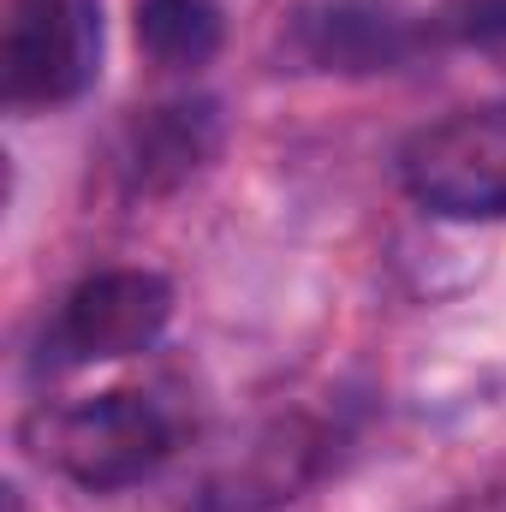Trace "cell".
Masks as SVG:
<instances>
[{
  "label": "cell",
  "instance_id": "cell-1",
  "mask_svg": "<svg viewBox=\"0 0 506 512\" xmlns=\"http://www.w3.org/2000/svg\"><path fill=\"white\" fill-rule=\"evenodd\" d=\"M102 72V0H12L0 36V96L12 108H54Z\"/></svg>",
  "mask_w": 506,
  "mask_h": 512
},
{
  "label": "cell",
  "instance_id": "cell-2",
  "mask_svg": "<svg viewBox=\"0 0 506 512\" xmlns=\"http://www.w3.org/2000/svg\"><path fill=\"white\" fill-rule=\"evenodd\" d=\"M405 185L429 215L495 221L506 215V102L459 108L405 143Z\"/></svg>",
  "mask_w": 506,
  "mask_h": 512
},
{
  "label": "cell",
  "instance_id": "cell-3",
  "mask_svg": "<svg viewBox=\"0 0 506 512\" xmlns=\"http://www.w3.org/2000/svg\"><path fill=\"white\" fill-rule=\"evenodd\" d=\"M173 447V429L155 399L143 393H96L54 417V465L78 489H131L143 483Z\"/></svg>",
  "mask_w": 506,
  "mask_h": 512
},
{
  "label": "cell",
  "instance_id": "cell-4",
  "mask_svg": "<svg viewBox=\"0 0 506 512\" xmlns=\"http://www.w3.org/2000/svg\"><path fill=\"white\" fill-rule=\"evenodd\" d=\"M173 316V286L149 268H108L96 280H84L60 322H54V352H66L72 364H108L131 358L143 346L161 340Z\"/></svg>",
  "mask_w": 506,
  "mask_h": 512
},
{
  "label": "cell",
  "instance_id": "cell-5",
  "mask_svg": "<svg viewBox=\"0 0 506 512\" xmlns=\"http://www.w3.org/2000/svg\"><path fill=\"white\" fill-rule=\"evenodd\" d=\"M304 36L310 54L334 72H387L393 60H405V18L370 0H334L304 24Z\"/></svg>",
  "mask_w": 506,
  "mask_h": 512
},
{
  "label": "cell",
  "instance_id": "cell-6",
  "mask_svg": "<svg viewBox=\"0 0 506 512\" xmlns=\"http://www.w3.org/2000/svg\"><path fill=\"white\" fill-rule=\"evenodd\" d=\"M215 149V108L197 102V108H155L137 143H131V179L143 191H161V185H179L185 173L203 167V155Z\"/></svg>",
  "mask_w": 506,
  "mask_h": 512
},
{
  "label": "cell",
  "instance_id": "cell-7",
  "mask_svg": "<svg viewBox=\"0 0 506 512\" xmlns=\"http://www.w3.org/2000/svg\"><path fill=\"white\" fill-rule=\"evenodd\" d=\"M137 42L167 72H197L221 48V6L215 0H137Z\"/></svg>",
  "mask_w": 506,
  "mask_h": 512
},
{
  "label": "cell",
  "instance_id": "cell-8",
  "mask_svg": "<svg viewBox=\"0 0 506 512\" xmlns=\"http://www.w3.org/2000/svg\"><path fill=\"white\" fill-rule=\"evenodd\" d=\"M465 36L471 42H506V0H471L465 6Z\"/></svg>",
  "mask_w": 506,
  "mask_h": 512
},
{
  "label": "cell",
  "instance_id": "cell-9",
  "mask_svg": "<svg viewBox=\"0 0 506 512\" xmlns=\"http://www.w3.org/2000/svg\"><path fill=\"white\" fill-rule=\"evenodd\" d=\"M0 512H30V507H24V489H18V483H6V489H0Z\"/></svg>",
  "mask_w": 506,
  "mask_h": 512
}]
</instances>
